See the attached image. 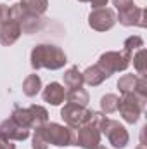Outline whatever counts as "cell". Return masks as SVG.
<instances>
[{"label":"cell","instance_id":"15","mask_svg":"<svg viewBox=\"0 0 147 149\" xmlns=\"http://www.w3.org/2000/svg\"><path fill=\"white\" fill-rule=\"evenodd\" d=\"M21 9L30 14V16H37V17H42L49 7V0H21L19 2Z\"/></svg>","mask_w":147,"mask_h":149},{"label":"cell","instance_id":"23","mask_svg":"<svg viewBox=\"0 0 147 149\" xmlns=\"http://www.w3.org/2000/svg\"><path fill=\"white\" fill-rule=\"evenodd\" d=\"M33 149H47L49 148V142L45 139V134H43V125L35 128V134H33V144H31Z\"/></svg>","mask_w":147,"mask_h":149},{"label":"cell","instance_id":"18","mask_svg":"<svg viewBox=\"0 0 147 149\" xmlns=\"http://www.w3.org/2000/svg\"><path fill=\"white\" fill-rule=\"evenodd\" d=\"M139 78L137 74H123L119 80H118V88L119 92L125 95V94H135L137 90V85H139Z\"/></svg>","mask_w":147,"mask_h":149},{"label":"cell","instance_id":"5","mask_svg":"<svg viewBox=\"0 0 147 149\" xmlns=\"http://www.w3.org/2000/svg\"><path fill=\"white\" fill-rule=\"evenodd\" d=\"M101 134H104L107 137V141L111 142V146L116 149H123L126 148L128 141H130V135L126 132V128L116 121V120H109L107 116L102 120L101 123Z\"/></svg>","mask_w":147,"mask_h":149},{"label":"cell","instance_id":"20","mask_svg":"<svg viewBox=\"0 0 147 149\" xmlns=\"http://www.w3.org/2000/svg\"><path fill=\"white\" fill-rule=\"evenodd\" d=\"M118 102H119V97L116 94H106L102 99H101V109L104 114H111V113L118 111Z\"/></svg>","mask_w":147,"mask_h":149},{"label":"cell","instance_id":"21","mask_svg":"<svg viewBox=\"0 0 147 149\" xmlns=\"http://www.w3.org/2000/svg\"><path fill=\"white\" fill-rule=\"evenodd\" d=\"M142 47H144V40L140 37H137V35L128 37L125 40V43H123V50H125L126 54H130V56H133V50H139V49H142Z\"/></svg>","mask_w":147,"mask_h":149},{"label":"cell","instance_id":"9","mask_svg":"<svg viewBox=\"0 0 147 149\" xmlns=\"http://www.w3.org/2000/svg\"><path fill=\"white\" fill-rule=\"evenodd\" d=\"M76 146L83 149H94L95 146L101 144V130L95 123L88 121L85 125H81L76 132Z\"/></svg>","mask_w":147,"mask_h":149},{"label":"cell","instance_id":"11","mask_svg":"<svg viewBox=\"0 0 147 149\" xmlns=\"http://www.w3.org/2000/svg\"><path fill=\"white\" fill-rule=\"evenodd\" d=\"M116 21H119V24L123 26H146V9L137 7L135 3L119 10L116 16Z\"/></svg>","mask_w":147,"mask_h":149},{"label":"cell","instance_id":"25","mask_svg":"<svg viewBox=\"0 0 147 149\" xmlns=\"http://www.w3.org/2000/svg\"><path fill=\"white\" fill-rule=\"evenodd\" d=\"M78 2H88V3H92L94 9H101V7H106L109 0H78Z\"/></svg>","mask_w":147,"mask_h":149},{"label":"cell","instance_id":"4","mask_svg":"<svg viewBox=\"0 0 147 149\" xmlns=\"http://www.w3.org/2000/svg\"><path fill=\"white\" fill-rule=\"evenodd\" d=\"M146 101L147 97H140L137 94H125L118 102V111L121 114V118L126 123H132V125L137 123L146 108Z\"/></svg>","mask_w":147,"mask_h":149},{"label":"cell","instance_id":"7","mask_svg":"<svg viewBox=\"0 0 147 149\" xmlns=\"http://www.w3.org/2000/svg\"><path fill=\"white\" fill-rule=\"evenodd\" d=\"M92 113L94 111H90V109H87V108H83V106L68 102V104L61 109V118L64 120V123H66L68 127L78 130L81 125H85V123L90 121Z\"/></svg>","mask_w":147,"mask_h":149},{"label":"cell","instance_id":"12","mask_svg":"<svg viewBox=\"0 0 147 149\" xmlns=\"http://www.w3.org/2000/svg\"><path fill=\"white\" fill-rule=\"evenodd\" d=\"M30 137V130L17 125L12 118L3 120L0 123V141H26Z\"/></svg>","mask_w":147,"mask_h":149},{"label":"cell","instance_id":"13","mask_svg":"<svg viewBox=\"0 0 147 149\" xmlns=\"http://www.w3.org/2000/svg\"><path fill=\"white\" fill-rule=\"evenodd\" d=\"M43 101L45 102H49L50 106H59L62 101H64V97H66V92H64V87L61 85V83H57V81H52V83H49L45 88H43Z\"/></svg>","mask_w":147,"mask_h":149},{"label":"cell","instance_id":"1","mask_svg":"<svg viewBox=\"0 0 147 149\" xmlns=\"http://www.w3.org/2000/svg\"><path fill=\"white\" fill-rule=\"evenodd\" d=\"M31 68L33 70H61L64 68V64L68 63V57L64 54V50L57 45H50V43H40L35 45L31 50Z\"/></svg>","mask_w":147,"mask_h":149},{"label":"cell","instance_id":"19","mask_svg":"<svg viewBox=\"0 0 147 149\" xmlns=\"http://www.w3.org/2000/svg\"><path fill=\"white\" fill-rule=\"evenodd\" d=\"M66 99H68V102L83 106V108H87L88 102H90V95H88V92H87L83 87H81V88H71V90L66 94Z\"/></svg>","mask_w":147,"mask_h":149},{"label":"cell","instance_id":"16","mask_svg":"<svg viewBox=\"0 0 147 149\" xmlns=\"http://www.w3.org/2000/svg\"><path fill=\"white\" fill-rule=\"evenodd\" d=\"M64 78V85L71 90V88H81L83 87V74L78 70V66H71L66 73L62 74Z\"/></svg>","mask_w":147,"mask_h":149},{"label":"cell","instance_id":"26","mask_svg":"<svg viewBox=\"0 0 147 149\" xmlns=\"http://www.w3.org/2000/svg\"><path fill=\"white\" fill-rule=\"evenodd\" d=\"M7 17H9V5L0 3V23H2V21H5Z\"/></svg>","mask_w":147,"mask_h":149},{"label":"cell","instance_id":"22","mask_svg":"<svg viewBox=\"0 0 147 149\" xmlns=\"http://www.w3.org/2000/svg\"><path fill=\"white\" fill-rule=\"evenodd\" d=\"M132 59H133V66L139 71V74L140 76H146V50H144V47L139 49L137 54L132 56Z\"/></svg>","mask_w":147,"mask_h":149},{"label":"cell","instance_id":"29","mask_svg":"<svg viewBox=\"0 0 147 149\" xmlns=\"http://www.w3.org/2000/svg\"><path fill=\"white\" fill-rule=\"evenodd\" d=\"M137 149H146V146H144V144H139V146H137Z\"/></svg>","mask_w":147,"mask_h":149},{"label":"cell","instance_id":"10","mask_svg":"<svg viewBox=\"0 0 147 149\" xmlns=\"http://www.w3.org/2000/svg\"><path fill=\"white\" fill-rule=\"evenodd\" d=\"M21 33H23V28H21L19 21L14 16H10V12H9V17L0 23V43L9 47L17 42Z\"/></svg>","mask_w":147,"mask_h":149},{"label":"cell","instance_id":"27","mask_svg":"<svg viewBox=\"0 0 147 149\" xmlns=\"http://www.w3.org/2000/svg\"><path fill=\"white\" fill-rule=\"evenodd\" d=\"M0 149H16V146L10 141H0Z\"/></svg>","mask_w":147,"mask_h":149},{"label":"cell","instance_id":"14","mask_svg":"<svg viewBox=\"0 0 147 149\" xmlns=\"http://www.w3.org/2000/svg\"><path fill=\"white\" fill-rule=\"evenodd\" d=\"M81 74H83V83H87V85H90V87H97V85H101L102 81H106V80L111 76V74L107 73V71H104L99 64L88 66Z\"/></svg>","mask_w":147,"mask_h":149},{"label":"cell","instance_id":"8","mask_svg":"<svg viewBox=\"0 0 147 149\" xmlns=\"http://www.w3.org/2000/svg\"><path fill=\"white\" fill-rule=\"evenodd\" d=\"M88 24L95 31H109L116 24V12L107 7L94 9L88 16Z\"/></svg>","mask_w":147,"mask_h":149},{"label":"cell","instance_id":"17","mask_svg":"<svg viewBox=\"0 0 147 149\" xmlns=\"http://www.w3.org/2000/svg\"><path fill=\"white\" fill-rule=\"evenodd\" d=\"M42 90V80L38 74H28L23 81V94L26 97H35Z\"/></svg>","mask_w":147,"mask_h":149},{"label":"cell","instance_id":"6","mask_svg":"<svg viewBox=\"0 0 147 149\" xmlns=\"http://www.w3.org/2000/svg\"><path fill=\"white\" fill-rule=\"evenodd\" d=\"M130 61H132V56L126 54L125 50L123 52H116V50H109V52H104L101 57H99V66L107 71L109 74L118 73V71H125L128 66H130Z\"/></svg>","mask_w":147,"mask_h":149},{"label":"cell","instance_id":"3","mask_svg":"<svg viewBox=\"0 0 147 149\" xmlns=\"http://www.w3.org/2000/svg\"><path fill=\"white\" fill-rule=\"evenodd\" d=\"M43 134L49 144L57 146V148H66V146H74L76 142V132L71 127H64L59 123H45L43 125Z\"/></svg>","mask_w":147,"mask_h":149},{"label":"cell","instance_id":"2","mask_svg":"<svg viewBox=\"0 0 147 149\" xmlns=\"http://www.w3.org/2000/svg\"><path fill=\"white\" fill-rule=\"evenodd\" d=\"M10 118L24 127V128H38L42 125H45L49 121V111L43 108V106H30V108H14V111L10 114Z\"/></svg>","mask_w":147,"mask_h":149},{"label":"cell","instance_id":"24","mask_svg":"<svg viewBox=\"0 0 147 149\" xmlns=\"http://www.w3.org/2000/svg\"><path fill=\"white\" fill-rule=\"evenodd\" d=\"M112 3H114V7H116L118 12H119V10H123V9H126V7L133 5V0H112Z\"/></svg>","mask_w":147,"mask_h":149},{"label":"cell","instance_id":"28","mask_svg":"<svg viewBox=\"0 0 147 149\" xmlns=\"http://www.w3.org/2000/svg\"><path fill=\"white\" fill-rule=\"evenodd\" d=\"M94 149H107V148H106V146H101V144H99V146H95Z\"/></svg>","mask_w":147,"mask_h":149}]
</instances>
